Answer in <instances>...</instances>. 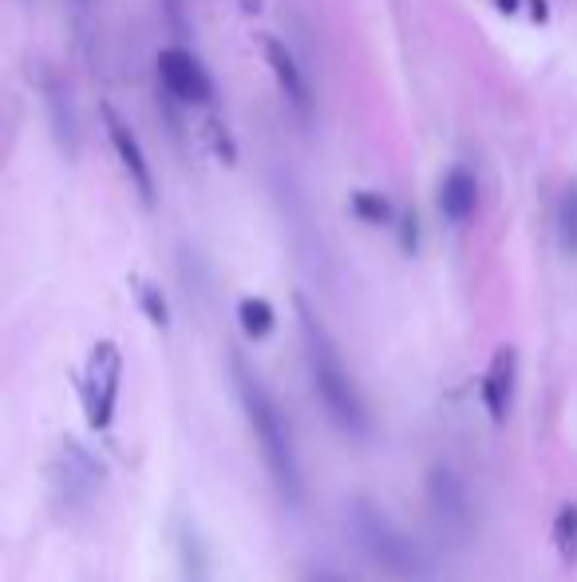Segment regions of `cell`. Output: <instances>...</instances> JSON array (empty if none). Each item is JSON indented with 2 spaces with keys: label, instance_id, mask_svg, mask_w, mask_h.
Here are the masks:
<instances>
[{
  "label": "cell",
  "instance_id": "6da1fadb",
  "mask_svg": "<svg viewBox=\"0 0 577 582\" xmlns=\"http://www.w3.org/2000/svg\"><path fill=\"white\" fill-rule=\"evenodd\" d=\"M229 376H234V388H238V400L250 417V429L258 436V448L265 456V468H269L277 492L289 499V504H301L305 499V480H301V463H297V448H293V432L285 424L281 408L269 396V388L262 385V376L253 373L246 357L234 352L229 357Z\"/></svg>",
  "mask_w": 577,
  "mask_h": 582
},
{
  "label": "cell",
  "instance_id": "7a4b0ae2",
  "mask_svg": "<svg viewBox=\"0 0 577 582\" xmlns=\"http://www.w3.org/2000/svg\"><path fill=\"white\" fill-rule=\"evenodd\" d=\"M297 318H301V333H305V357H309V376H313V388L325 405L328 420L337 424L344 436H368L372 420H368V405L360 388L352 385L349 369H344V357L337 352L328 330L316 321V313L309 309V301H297Z\"/></svg>",
  "mask_w": 577,
  "mask_h": 582
},
{
  "label": "cell",
  "instance_id": "3957f363",
  "mask_svg": "<svg viewBox=\"0 0 577 582\" xmlns=\"http://www.w3.org/2000/svg\"><path fill=\"white\" fill-rule=\"evenodd\" d=\"M349 523H352V535L360 538V547L368 550V559L376 567H384L396 579H424L427 571L424 555H419V547H415L412 538L396 528L392 516L384 507H376L372 499L360 495V499L349 504Z\"/></svg>",
  "mask_w": 577,
  "mask_h": 582
},
{
  "label": "cell",
  "instance_id": "277c9868",
  "mask_svg": "<svg viewBox=\"0 0 577 582\" xmlns=\"http://www.w3.org/2000/svg\"><path fill=\"white\" fill-rule=\"evenodd\" d=\"M123 381V352L115 340H99L88 357L84 373V412H88L91 432H108L115 420V400H120Z\"/></svg>",
  "mask_w": 577,
  "mask_h": 582
},
{
  "label": "cell",
  "instance_id": "5b68a950",
  "mask_svg": "<svg viewBox=\"0 0 577 582\" xmlns=\"http://www.w3.org/2000/svg\"><path fill=\"white\" fill-rule=\"evenodd\" d=\"M52 480H55V492L64 495L72 507H79V504H88L91 495L103 487V463H99L79 439H64L60 460H55V468H52Z\"/></svg>",
  "mask_w": 577,
  "mask_h": 582
},
{
  "label": "cell",
  "instance_id": "8992f818",
  "mask_svg": "<svg viewBox=\"0 0 577 582\" xmlns=\"http://www.w3.org/2000/svg\"><path fill=\"white\" fill-rule=\"evenodd\" d=\"M159 79L163 91L178 103H210L214 99V84H210L206 67L198 64V55L186 48H163L159 52Z\"/></svg>",
  "mask_w": 577,
  "mask_h": 582
},
{
  "label": "cell",
  "instance_id": "52a82bcc",
  "mask_svg": "<svg viewBox=\"0 0 577 582\" xmlns=\"http://www.w3.org/2000/svg\"><path fill=\"white\" fill-rule=\"evenodd\" d=\"M427 495H431V507H436V516L443 519L447 528H455L459 535L471 531V519H475V507H471V495L463 487L447 463H436L431 472H427Z\"/></svg>",
  "mask_w": 577,
  "mask_h": 582
},
{
  "label": "cell",
  "instance_id": "ba28073f",
  "mask_svg": "<svg viewBox=\"0 0 577 582\" xmlns=\"http://www.w3.org/2000/svg\"><path fill=\"white\" fill-rule=\"evenodd\" d=\"M103 120H108L111 147H115L123 171H127V178H131L135 190H139L142 207H154V175H151V163H147V154H142V144L135 139L131 127L120 120V111H115V108H103Z\"/></svg>",
  "mask_w": 577,
  "mask_h": 582
},
{
  "label": "cell",
  "instance_id": "9c48e42d",
  "mask_svg": "<svg viewBox=\"0 0 577 582\" xmlns=\"http://www.w3.org/2000/svg\"><path fill=\"white\" fill-rule=\"evenodd\" d=\"M265 64L273 67V76L281 84L285 99L297 108L301 120H313V91H309V79L297 64V55L277 40V36H265Z\"/></svg>",
  "mask_w": 577,
  "mask_h": 582
},
{
  "label": "cell",
  "instance_id": "30bf717a",
  "mask_svg": "<svg viewBox=\"0 0 577 582\" xmlns=\"http://www.w3.org/2000/svg\"><path fill=\"white\" fill-rule=\"evenodd\" d=\"M514 364H518V357H514L511 345H502L494 357H490V369L487 376H482V405H487L490 420L494 424H506V417H511V396H514Z\"/></svg>",
  "mask_w": 577,
  "mask_h": 582
},
{
  "label": "cell",
  "instance_id": "8fae6325",
  "mask_svg": "<svg viewBox=\"0 0 577 582\" xmlns=\"http://www.w3.org/2000/svg\"><path fill=\"white\" fill-rule=\"evenodd\" d=\"M479 207V183L471 175L467 166H455V171H447L443 187H439V210H443L447 222H471Z\"/></svg>",
  "mask_w": 577,
  "mask_h": 582
},
{
  "label": "cell",
  "instance_id": "7c38bea8",
  "mask_svg": "<svg viewBox=\"0 0 577 582\" xmlns=\"http://www.w3.org/2000/svg\"><path fill=\"white\" fill-rule=\"evenodd\" d=\"M175 547H178V571L183 582H210V555L206 543L198 535V528L190 519H183L175 528Z\"/></svg>",
  "mask_w": 577,
  "mask_h": 582
},
{
  "label": "cell",
  "instance_id": "4fadbf2b",
  "mask_svg": "<svg viewBox=\"0 0 577 582\" xmlns=\"http://www.w3.org/2000/svg\"><path fill=\"white\" fill-rule=\"evenodd\" d=\"M238 325H241L246 337L265 340L273 330H277V313H273V306L265 301V297H241L238 301Z\"/></svg>",
  "mask_w": 577,
  "mask_h": 582
},
{
  "label": "cell",
  "instance_id": "5bb4252c",
  "mask_svg": "<svg viewBox=\"0 0 577 582\" xmlns=\"http://www.w3.org/2000/svg\"><path fill=\"white\" fill-rule=\"evenodd\" d=\"M352 214L372 222V226H388V222L396 219L392 202L384 195H376V190H356V195H352Z\"/></svg>",
  "mask_w": 577,
  "mask_h": 582
},
{
  "label": "cell",
  "instance_id": "9a60e30c",
  "mask_svg": "<svg viewBox=\"0 0 577 582\" xmlns=\"http://www.w3.org/2000/svg\"><path fill=\"white\" fill-rule=\"evenodd\" d=\"M557 243H562V250L577 258V183L557 202Z\"/></svg>",
  "mask_w": 577,
  "mask_h": 582
},
{
  "label": "cell",
  "instance_id": "2e32d148",
  "mask_svg": "<svg viewBox=\"0 0 577 582\" xmlns=\"http://www.w3.org/2000/svg\"><path fill=\"white\" fill-rule=\"evenodd\" d=\"M554 547L566 562H577V504H566L554 519Z\"/></svg>",
  "mask_w": 577,
  "mask_h": 582
},
{
  "label": "cell",
  "instance_id": "e0dca14e",
  "mask_svg": "<svg viewBox=\"0 0 577 582\" xmlns=\"http://www.w3.org/2000/svg\"><path fill=\"white\" fill-rule=\"evenodd\" d=\"M135 289H139V306H142V313L151 318V325L166 330V325H171V309H166L163 289L151 286V282H139V277H135Z\"/></svg>",
  "mask_w": 577,
  "mask_h": 582
},
{
  "label": "cell",
  "instance_id": "ac0fdd59",
  "mask_svg": "<svg viewBox=\"0 0 577 582\" xmlns=\"http://www.w3.org/2000/svg\"><path fill=\"white\" fill-rule=\"evenodd\" d=\"M415 246H419V222H415V214L407 210V214H403V250L415 253Z\"/></svg>",
  "mask_w": 577,
  "mask_h": 582
},
{
  "label": "cell",
  "instance_id": "d6986e66",
  "mask_svg": "<svg viewBox=\"0 0 577 582\" xmlns=\"http://www.w3.org/2000/svg\"><path fill=\"white\" fill-rule=\"evenodd\" d=\"M301 582H349V579H344L340 571H333V567H313Z\"/></svg>",
  "mask_w": 577,
  "mask_h": 582
},
{
  "label": "cell",
  "instance_id": "ffe728a7",
  "mask_svg": "<svg viewBox=\"0 0 577 582\" xmlns=\"http://www.w3.org/2000/svg\"><path fill=\"white\" fill-rule=\"evenodd\" d=\"M534 21H545V0H534Z\"/></svg>",
  "mask_w": 577,
  "mask_h": 582
},
{
  "label": "cell",
  "instance_id": "44dd1931",
  "mask_svg": "<svg viewBox=\"0 0 577 582\" xmlns=\"http://www.w3.org/2000/svg\"><path fill=\"white\" fill-rule=\"evenodd\" d=\"M499 9L502 12H514V9H518V0H499Z\"/></svg>",
  "mask_w": 577,
  "mask_h": 582
}]
</instances>
